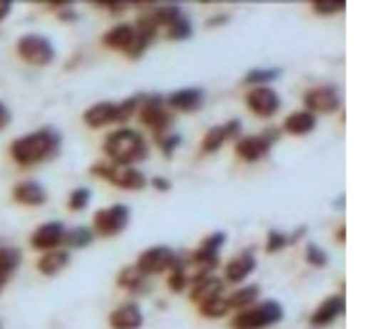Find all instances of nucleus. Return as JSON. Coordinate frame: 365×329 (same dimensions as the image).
<instances>
[{
    "label": "nucleus",
    "instance_id": "1",
    "mask_svg": "<svg viewBox=\"0 0 365 329\" xmlns=\"http://www.w3.org/2000/svg\"><path fill=\"white\" fill-rule=\"evenodd\" d=\"M58 146H61L58 132L44 127V130L31 132L28 136L15 140L11 144V157L15 159V163L29 167V164H38L55 157Z\"/></svg>",
    "mask_w": 365,
    "mask_h": 329
},
{
    "label": "nucleus",
    "instance_id": "2",
    "mask_svg": "<svg viewBox=\"0 0 365 329\" xmlns=\"http://www.w3.org/2000/svg\"><path fill=\"white\" fill-rule=\"evenodd\" d=\"M105 152L115 164H128L132 167L142 159H146V142L136 130H117L111 132L105 140Z\"/></svg>",
    "mask_w": 365,
    "mask_h": 329
},
{
    "label": "nucleus",
    "instance_id": "3",
    "mask_svg": "<svg viewBox=\"0 0 365 329\" xmlns=\"http://www.w3.org/2000/svg\"><path fill=\"white\" fill-rule=\"evenodd\" d=\"M103 44L107 48L125 53L130 58H140L144 51L148 48L150 40L142 36L140 31L130 24H117L103 36Z\"/></svg>",
    "mask_w": 365,
    "mask_h": 329
},
{
    "label": "nucleus",
    "instance_id": "4",
    "mask_svg": "<svg viewBox=\"0 0 365 329\" xmlns=\"http://www.w3.org/2000/svg\"><path fill=\"white\" fill-rule=\"evenodd\" d=\"M284 317V308L278 301H265L253 308L242 310L232 321V329H265L280 323Z\"/></svg>",
    "mask_w": 365,
    "mask_h": 329
},
{
    "label": "nucleus",
    "instance_id": "5",
    "mask_svg": "<svg viewBox=\"0 0 365 329\" xmlns=\"http://www.w3.org/2000/svg\"><path fill=\"white\" fill-rule=\"evenodd\" d=\"M90 173L111 182L113 186H117L121 190H142L146 186L144 173L138 171V169H134V167H128V164L94 163L92 169H90Z\"/></svg>",
    "mask_w": 365,
    "mask_h": 329
},
{
    "label": "nucleus",
    "instance_id": "6",
    "mask_svg": "<svg viewBox=\"0 0 365 329\" xmlns=\"http://www.w3.org/2000/svg\"><path fill=\"white\" fill-rule=\"evenodd\" d=\"M153 19L157 24V28L168 29L169 40H186L192 36V24L190 19L186 17V13L175 6V4H169V6H159L155 9L153 13Z\"/></svg>",
    "mask_w": 365,
    "mask_h": 329
},
{
    "label": "nucleus",
    "instance_id": "7",
    "mask_svg": "<svg viewBox=\"0 0 365 329\" xmlns=\"http://www.w3.org/2000/svg\"><path fill=\"white\" fill-rule=\"evenodd\" d=\"M17 53L19 56L34 65V67H44L48 63H53L55 58V46L48 38L40 36V33H28L17 42Z\"/></svg>",
    "mask_w": 365,
    "mask_h": 329
},
{
    "label": "nucleus",
    "instance_id": "8",
    "mask_svg": "<svg viewBox=\"0 0 365 329\" xmlns=\"http://www.w3.org/2000/svg\"><path fill=\"white\" fill-rule=\"evenodd\" d=\"M128 221H130V209L125 204H113L109 209H101L94 213V231L98 236L111 238L128 227Z\"/></svg>",
    "mask_w": 365,
    "mask_h": 329
},
{
    "label": "nucleus",
    "instance_id": "9",
    "mask_svg": "<svg viewBox=\"0 0 365 329\" xmlns=\"http://www.w3.org/2000/svg\"><path fill=\"white\" fill-rule=\"evenodd\" d=\"M278 140V132L276 130H265L259 136H247L240 137L236 144V155L247 161V163H257L261 159H265L272 150V144Z\"/></svg>",
    "mask_w": 365,
    "mask_h": 329
},
{
    "label": "nucleus",
    "instance_id": "10",
    "mask_svg": "<svg viewBox=\"0 0 365 329\" xmlns=\"http://www.w3.org/2000/svg\"><path fill=\"white\" fill-rule=\"evenodd\" d=\"M178 254L168 246H153L146 248L138 258L136 269L142 275H153V273H163L168 269H173L178 263Z\"/></svg>",
    "mask_w": 365,
    "mask_h": 329
},
{
    "label": "nucleus",
    "instance_id": "11",
    "mask_svg": "<svg viewBox=\"0 0 365 329\" xmlns=\"http://www.w3.org/2000/svg\"><path fill=\"white\" fill-rule=\"evenodd\" d=\"M140 121L146 127H150V130L157 134V137H161L165 136V130L171 125L173 117H171V113H168V109H165L163 98H161V96H153V98H148V100L144 103V107H142Z\"/></svg>",
    "mask_w": 365,
    "mask_h": 329
},
{
    "label": "nucleus",
    "instance_id": "12",
    "mask_svg": "<svg viewBox=\"0 0 365 329\" xmlns=\"http://www.w3.org/2000/svg\"><path fill=\"white\" fill-rule=\"evenodd\" d=\"M305 107L309 113H322V115H328V113H336L340 109V94L334 85H317V88H311L305 92Z\"/></svg>",
    "mask_w": 365,
    "mask_h": 329
},
{
    "label": "nucleus",
    "instance_id": "13",
    "mask_svg": "<svg viewBox=\"0 0 365 329\" xmlns=\"http://www.w3.org/2000/svg\"><path fill=\"white\" fill-rule=\"evenodd\" d=\"M247 107L259 117H274L280 110V96L269 85H257L247 92Z\"/></svg>",
    "mask_w": 365,
    "mask_h": 329
},
{
    "label": "nucleus",
    "instance_id": "14",
    "mask_svg": "<svg viewBox=\"0 0 365 329\" xmlns=\"http://www.w3.org/2000/svg\"><path fill=\"white\" fill-rule=\"evenodd\" d=\"M340 315H344V294H332L313 310L311 325L326 328V325L334 323Z\"/></svg>",
    "mask_w": 365,
    "mask_h": 329
},
{
    "label": "nucleus",
    "instance_id": "15",
    "mask_svg": "<svg viewBox=\"0 0 365 329\" xmlns=\"http://www.w3.org/2000/svg\"><path fill=\"white\" fill-rule=\"evenodd\" d=\"M240 130H242V123H240L238 119H230L224 125L211 127V130L205 134V137H202V150H205V152H215V150H220V148L224 146L225 140H227V137H236L240 134Z\"/></svg>",
    "mask_w": 365,
    "mask_h": 329
},
{
    "label": "nucleus",
    "instance_id": "16",
    "mask_svg": "<svg viewBox=\"0 0 365 329\" xmlns=\"http://www.w3.org/2000/svg\"><path fill=\"white\" fill-rule=\"evenodd\" d=\"M63 240H65V227L58 221L44 223L31 234V246L38 248V250H53Z\"/></svg>",
    "mask_w": 365,
    "mask_h": 329
},
{
    "label": "nucleus",
    "instance_id": "17",
    "mask_svg": "<svg viewBox=\"0 0 365 329\" xmlns=\"http://www.w3.org/2000/svg\"><path fill=\"white\" fill-rule=\"evenodd\" d=\"M202 100H205V94L200 88H182L169 94L165 105H169L171 109L184 110V113H195L202 107Z\"/></svg>",
    "mask_w": 365,
    "mask_h": 329
},
{
    "label": "nucleus",
    "instance_id": "18",
    "mask_svg": "<svg viewBox=\"0 0 365 329\" xmlns=\"http://www.w3.org/2000/svg\"><path fill=\"white\" fill-rule=\"evenodd\" d=\"M255 267H257V261H255L253 252L245 250V252H240L238 256H234L225 265V279L230 283H240V281H245L249 275L253 273Z\"/></svg>",
    "mask_w": 365,
    "mask_h": 329
},
{
    "label": "nucleus",
    "instance_id": "19",
    "mask_svg": "<svg viewBox=\"0 0 365 329\" xmlns=\"http://www.w3.org/2000/svg\"><path fill=\"white\" fill-rule=\"evenodd\" d=\"M142 321H144V317H142L140 306L134 302L115 308L109 317V323H111L113 329H140Z\"/></svg>",
    "mask_w": 365,
    "mask_h": 329
},
{
    "label": "nucleus",
    "instance_id": "20",
    "mask_svg": "<svg viewBox=\"0 0 365 329\" xmlns=\"http://www.w3.org/2000/svg\"><path fill=\"white\" fill-rule=\"evenodd\" d=\"M119 115H117V103H96L84 113V123L98 130L105 127L109 123H117Z\"/></svg>",
    "mask_w": 365,
    "mask_h": 329
},
{
    "label": "nucleus",
    "instance_id": "21",
    "mask_svg": "<svg viewBox=\"0 0 365 329\" xmlns=\"http://www.w3.org/2000/svg\"><path fill=\"white\" fill-rule=\"evenodd\" d=\"M222 292H224V281L220 277L207 275V277L195 281V288L190 292V298L200 306V304H205L207 301H213V298L222 296Z\"/></svg>",
    "mask_w": 365,
    "mask_h": 329
},
{
    "label": "nucleus",
    "instance_id": "22",
    "mask_svg": "<svg viewBox=\"0 0 365 329\" xmlns=\"http://www.w3.org/2000/svg\"><path fill=\"white\" fill-rule=\"evenodd\" d=\"M315 127H317V117L309 110H294L284 121V130L292 136H307Z\"/></svg>",
    "mask_w": 365,
    "mask_h": 329
},
{
    "label": "nucleus",
    "instance_id": "23",
    "mask_svg": "<svg viewBox=\"0 0 365 329\" xmlns=\"http://www.w3.org/2000/svg\"><path fill=\"white\" fill-rule=\"evenodd\" d=\"M13 198L26 207H40L46 200V192L38 182H21L13 188Z\"/></svg>",
    "mask_w": 365,
    "mask_h": 329
},
{
    "label": "nucleus",
    "instance_id": "24",
    "mask_svg": "<svg viewBox=\"0 0 365 329\" xmlns=\"http://www.w3.org/2000/svg\"><path fill=\"white\" fill-rule=\"evenodd\" d=\"M69 263V252L67 250H51L46 252L40 261H38V271L42 275H53L61 273Z\"/></svg>",
    "mask_w": 365,
    "mask_h": 329
},
{
    "label": "nucleus",
    "instance_id": "25",
    "mask_svg": "<svg viewBox=\"0 0 365 329\" xmlns=\"http://www.w3.org/2000/svg\"><path fill=\"white\" fill-rule=\"evenodd\" d=\"M21 263V252L17 248H0V290L4 288L6 279L15 273Z\"/></svg>",
    "mask_w": 365,
    "mask_h": 329
},
{
    "label": "nucleus",
    "instance_id": "26",
    "mask_svg": "<svg viewBox=\"0 0 365 329\" xmlns=\"http://www.w3.org/2000/svg\"><path fill=\"white\" fill-rule=\"evenodd\" d=\"M259 298V286H245V288H238L236 292H232L225 302L230 308H245L249 304H253Z\"/></svg>",
    "mask_w": 365,
    "mask_h": 329
},
{
    "label": "nucleus",
    "instance_id": "27",
    "mask_svg": "<svg viewBox=\"0 0 365 329\" xmlns=\"http://www.w3.org/2000/svg\"><path fill=\"white\" fill-rule=\"evenodd\" d=\"M94 240V231L90 227H73L69 231H65V240L71 248H84L90 246Z\"/></svg>",
    "mask_w": 365,
    "mask_h": 329
},
{
    "label": "nucleus",
    "instance_id": "28",
    "mask_svg": "<svg viewBox=\"0 0 365 329\" xmlns=\"http://www.w3.org/2000/svg\"><path fill=\"white\" fill-rule=\"evenodd\" d=\"M144 279H146V275H142L136 267H125L119 277H117V283L121 286V288H125V290H140L142 286H144Z\"/></svg>",
    "mask_w": 365,
    "mask_h": 329
},
{
    "label": "nucleus",
    "instance_id": "29",
    "mask_svg": "<svg viewBox=\"0 0 365 329\" xmlns=\"http://www.w3.org/2000/svg\"><path fill=\"white\" fill-rule=\"evenodd\" d=\"M282 75L280 69H251L247 75H245V80L242 82L247 83V85H265V83H272L274 80H278Z\"/></svg>",
    "mask_w": 365,
    "mask_h": 329
},
{
    "label": "nucleus",
    "instance_id": "30",
    "mask_svg": "<svg viewBox=\"0 0 365 329\" xmlns=\"http://www.w3.org/2000/svg\"><path fill=\"white\" fill-rule=\"evenodd\" d=\"M227 310H230V306H227V302H225V298H222V296H217V298H213V301H207L205 304H200V313L207 315V317H211V319L224 317Z\"/></svg>",
    "mask_w": 365,
    "mask_h": 329
},
{
    "label": "nucleus",
    "instance_id": "31",
    "mask_svg": "<svg viewBox=\"0 0 365 329\" xmlns=\"http://www.w3.org/2000/svg\"><path fill=\"white\" fill-rule=\"evenodd\" d=\"M305 258H307L309 265L317 267V269H322V267L328 265V254L317 246V244H307V248H305Z\"/></svg>",
    "mask_w": 365,
    "mask_h": 329
},
{
    "label": "nucleus",
    "instance_id": "32",
    "mask_svg": "<svg viewBox=\"0 0 365 329\" xmlns=\"http://www.w3.org/2000/svg\"><path fill=\"white\" fill-rule=\"evenodd\" d=\"M90 190L88 188H76L71 196H69V209L71 211H84L86 207H88V202H90Z\"/></svg>",
    "mask_w": 365,
    "mask_h": 329
},
{
    "label": "nucleus",
    "instance_id": "33",
    "mask_svg": "<svg viewBox=\"0 0 365 329\" xmlns=\"http://www.w3.org/2000/svg\"><path fill=\"white\" fill-rule=\"evenodd\" d=\"M311 6L319 15H334L338 11H344V2H334V0H317L311 2Z\"/></svg>",
    "mask_w": 365,
    "mask_h": 329
},
{
    "label": "nucleus",
    "instance_id": "34",
    "mask_svg": "<svg viewBox=\"0 0 365 329\" xmlns=\"http://www.w3.org/2000/svg\"><path fill=\"white\" fill-rule=\"evenodd\" d=\"M286 244H290V238L282 231H269L267 234V252H278L280 248H284Z\"/></svg>",
    "mask_w": 365,
    "mask_h": 329
},
{
    "label": "nucleus",
    "instance_id": "35",
    "mask_svg": "<svg viewBox=\"0 0 365 329\" xmlns=\"http://www.w3.org/2000/svg\"><path fill=\"white\" fill-rule=\"evenodd\" d=\"M224 242H225V234L224 231H217V234L207 236V238L202 240V244H200V246L207 248V250H211V252H220V248L224 246Z\"/></svg>",
    "mask_w": 365,
    "mask_h": 329
},
{
    "label": "nucleus",
    "instance_id": "36",
    "mask_svg": "<svg viewBox=\"0 0 365 329\" xmlns=\"http://www.w3.org/2000/svg\"><path fill=\"white\" fill-rule=\"evenodd\" d=\"M157 142H159V146H161V150L165 152V157H169L178 146H180V142H182V137L178 136V134H171V136H161L157 137Z\"/></svg>",
    "mask_w": 365,
    "mask_h": 329
},
{
    "label": "nucleus",
    "instance_id": "37",
    "mask_svg": "<svg viewBox=\"0 0 365 329\" xmlns=\"http://www.w3.org/2000/svg\"><path fill=\"white\" fill-rule=\"evenodd\" d=\"M168 283H169V288H171L173 292H182V290L186 288V283H188V281H186L184 273H182V271H180L178 267H173V269H171V275H169Z\"/></svg>",
    "mask_w": 365,
    "mask_h": 329
},
{
    "label": "nucleus",
    "instance_id": "38",
    "mask_svg": "<svg viewBox=\"0 0 365 329\" xmlns=\"http://www.w3.org/2000/svg\"><path fill=\"white\" fill-rule=\"evenodd\" d=\"M153 186H155L157 190H161V192H168L169 188H171L169 179H165V177H153Z\"/></svg>",
    "mask_w": 365,
    "mask_h": 329
},
{
    "label": "nucleus",
    "instance_id": "39",
    "mask_svg": "<svg viewBox=\"0 0 365 329\" xmlns=\"http://www.w3.org/2000/svg\"><path fill=\"white\" fill-rule=\"evenodd\" d=\"M9 121H11V113L0 103V130H4L9 125Z\"/></svg>",
    "mask_w": 365,
    "mask_h": 329
},
{
    "label": "nucleus",
    "instance_id": "40",
    "mask_svg": "<svg viewBox=\"0 0 365 329\" xmlns=\"http://www.w3.org/2000/svg\"><path fill=\"white\" fill-rule=\"evenodd\" d=\"M11 13V2L9 0H0V21Z\"/></svg>",
    "mask_w": 365,
    "mask_h": 329
},
{
    "label": "nucleus",
    "instance_id": "41",
    "mask_svg": "<svg viewBox=\"0 0 365 329\" xmlns=\"http://www.w3.org/2000/svg\"><path fill=\"white\" fill-rule=\"evenodd\" d=\"M338 238H340V242H344V227L338 229Z\"/></svg>",
    "mask_w": 365,
    "mask_h": 329
},
{
    "label": "nucleus",
    "instance_id": "42",
    "mask_svg": "<svg viewBox=\"0 0 365 329\" xmlns=\"http://www.w3.org/2000/svg\"><path fill=\"white\" fill-rule=\"evenodd\" d=\"M0 329H2V328H0Z\"/></svg>",
    "mask_w": 365,
    "mask_h": 329
}]
</instances>
